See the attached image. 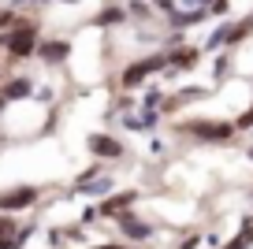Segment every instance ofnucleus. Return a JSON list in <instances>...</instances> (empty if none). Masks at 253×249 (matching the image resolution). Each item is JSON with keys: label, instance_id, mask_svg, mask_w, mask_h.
<instances>
[{"label": "nucleus", "instance_id": "obj_1", "mask_svg": "<svg viewBox=\"0 0 253 249\" xmlns=\"http://www.w3.org/2000/svg\"><path fill=\"white\" fill-rule=\"evenodd\" d=\"M168 67V52H157V56H145V60H134L126 63L123 75H119V82H123V89H138L145 82V78H153L157 71Z\"/></svg>", "mask_w": 253, "mask_h": 249}, {"label": "nucleus", "instance_id": "obj_2", "mask_svg": "<svg viewBox=\"0 0 253 249\" xmlns=\"http://www.w3.org/2000/svg\"><path fill=\"white\" fill-rule=\"evenodd\" d=\"M179 130L194 134V138H201V141H231L238 134L235 123H223V119H190V123H182Z\"/></svg>", "mask_w": 253, "mask_h": 249}, {"label": "nucleus", "instance_id": "obj_3", "mask_svg": "<svg viewBox=\"0 0 253 249\" xmlns=\"http://www.w3.org/2000/svg\"><path fill=\"white\" fill-rule=\"evenodd\" d=\"M0 45H8V52L15 60H23V56L38 52V30L34 26H15L11 34H0Z\"/></svg>", "mask_w": 253, "mask_h": 249}, {"label": "nucleus", "instance_id": "obj_4", "mask_svg": "<svg viewBox=\"0 0 253 249\" xmlns=\"http://www.w3.org/2000/svg\"><path fill=\"white\" fill-rule=\"evenodd\" d=\"M116 223H119V231H123V238H130V242H149V238H153V227L145 223V219L138 216L134 208L119 212V216H116Z\"/></svg>", "mask_w": 253, "mask_h": 249}, {"label": "nucleus", "instance_id": "obj_5", "mask_svg": "<svg viewBox=\"0 0 253 249\" xmlns=\"http://www.w3.org/2000/svg\"><path fill=\"white\" fill-rule=\"evenodd\" d=\"M86 145H89V153H93L97 160H119V156L126 153V149H123V141H119V138H112V134H89V138H86Z\"/></svg>", "mask_w": 253, "mask_h": 249}, {"label": "nucleus", "instance_id": "obj_6", "mask_svg": "<svg viewBox=\"0 0 253 249\" xmlns=\"http://www.w3.org/2000/svg\"><path fill=\"white\" fill-rule=\"evenodd\" d=\"M138 197H142L138 190H123V194H108V197H104L101 205H97V212H101L104 219H116L119 212L134 208V205H138Z\"/></svg>", "mask_w": 253, "mask_h": 249}, {"label": "nucleus", "instance_id": "obj_7", "mask_svg": "<svg viewBox=\"0 0 253 249\" xmlns=\"http://www.w3.org/2000/svg\"><path fill=\"white\" fill-rule=\"evenodd\" d=\"M38 201V186H15L8 194H0V212H19V208H30Z\"/></svg>", "mask_w": 253, "mask_h": 249}, {"label": "nucleus", "instance_id": "obj_8", "mask_svg": "<svg viewBox=\"0 0 253 249\" xmlns=\"http://www.w3.org/2000/svg\"><path fill=\"white\" fill-rule=\"evenodd\" d=\"M198 60H201V48H194V45H175V48H168V67L190 71V67H198Z\"/></svg>", "mask_w": 253, "mask_h": 249}, {"label": "nucleus", "instance_id": "obj_9", "mask_svg": "<svg viewBox=\"0 0 253 249\" xmlns=\"http://www.w3.org/2000/svg\"><path fill=\"white\" fill-rule=\"evenodd\" d=\"M38 56L45 63H63L71 56V41H41L38 45Z\"/></svg>", "mask_w": 253, "mask_h": 249}, {"label": "nucleus", "instance_id": "obj_10", "mask_svg": "<svg viewBox=\"0 0 253 249\" xmlns=\"http://www.w3.org/2000/svg\"><path fill=\"white\" fill-rule=\"evenodd\" d=\"M250 246H253V216H246L242 219V231H238L223 249H250Z\"/></svg>", "mask_w": 253, "mask_h": 249}, {"label": "nucleus", "instance_id": "obj_11", "mask_svg": "<svg viewBox=\"0 0 253 249\" xmlns=\"http://www.w3.org/2000/svg\"><path fill=\"white\" fill-rule=\"evenodd\" d=\"M126 19V8H119V4H108V8L97 11V26H116Z\"/></svg>", "mask_w": 253, "mask_h": 249}, {"label": "nucleus", "instance_id": "obj_12", "mask_svg": "<svg viewBox=\"0 0 253 249\" xmlns=\"http://www.w3.org/2000/svg\"><path fill=\"white\" fill-rule=\"evenodd\" d=\"M30 78H11L8 86H4V97H8V101H23V97H30Z\"/></svg>", "mask_w": 253, "mask_h": 249}, {"label": "nucleus", "instance_id": "obj_13", "mask_svg": "<svg viewBox=\"0 0 253 249\" xmlns=\"http://www.w3.org/2000/svg\"><path fill=\"white\" fill-rule=\"evenodd\" d=\"M79 194H112V179L108 175H97V182H79Z\"/></svg>", "mask_w": 253, "mask_h": 249}, {"label": "nucleus", "instance_id": "obj_14", "mask_svg": "<svg viewBox=\"0 0 253 249\" xmlns=\"http://www.w3.org/2000/svg\"><path fill=\"white\" fill-rule=\"evenodd\" d=\"M126 15H134V19H149V15H153V8L145 4V0H130V4H126Z\"/></svg>", "mask_w": 253, "mask_h": 249}, {"label": "nucleus", "instance_id": "obj_15", "mask_svg": "<svg viewBox=\"0 0 253 249\" xmlns=\"http://www.w3.org/2000/svg\"><path fill=\"white\" fill-rule=\"evenodd\" d=\"M216 78H227V71H231V48H227V52H220V60H216Z\"/></svg>", "mask_w": 253, "mask_h": 249}, {"label": "nucleus", "instance_id": "obj_16", "mask_svg": "<svg viewBox=\"0 0 253 249\" xmlns=\"http://www.w3.org/2000/svg\"><path fill=\"white\" fill-rule=\"evenodd\" d=\"M160 104H164L160 89H145V97H142V108H160Z\"/></svg>", "mask_w": 253, "mask_h": 249}, {"label": "nucleus", "instance_id": "obj_17", "mask_svg": "<svg viewBox=\"0 0 253 249\" xmlns=\"http://www.w3.org/2000/svg\"><path fill=\"white\" fill-rule=\"evenodd\" d=\"M235 130H253V104L242 112V116L235 119Z\"/></svg>", "mask_w": 253, "mask_h": 249}, {"label": "nucleus", "instance_id": "obj_18", "mask_svg": "<svg viewBox=\"0 0 253 249\" xmlns=\"http://www.w3.org/2000/svg\"><path fill=\"white\" fill-rule=\"evenodd\" d=\"M0 238H15V223H11L8 216L0 219Z\"/></svg>", "mask_w": 253, "mask_h": 249}, {"label": "nucleus", "instance_id": "obj_19", "mask_svg": "<svg viewBox=\"0 0 253 249\" xmlns=\"http://www.w3.org/2000/svg\"><path fill=\"white\" fill-rule=\"evenodd\" d=\"M19 246H23V242H19V234H15V238H0V249H19Z\"/></svg>", "mask_w": 253, "mask_h": 249}, {"label": "nucleus", "instance_id": "obj_20", "mask_svg": "<svg viewBox=\"0 0 253 249\" xmlns=\"http://www.w3.org/2000/svg\"><path fill=\"white\" fill-rule=\"evenodd\" d=\"M89 249H126L123 242H101V246H89Z\"/></svg>", "mask_w": 253, "mask_h": 249}, {"label": "nucleus", "instance_id": "obj_21", "mask_svg": "<svg viewBox=\"0 0 253 249\" xmlns=\"http://www.w3.org/2000/svg\"><path fill=\"white\" fill-rule=\"evenodd\" d=\"M198 242H201V238H198V234H190V238H186V242H182V246H179V249H198Z\"/></svg>", "mask_w": 253, "mask_h": 249}, {"label": "nucleus", "instance_id": "obj_22", "mask_svg": "<svg viewBox=\"0 0 253 249\" xmlns=\"http://www.w3.org/2000/svg\"><path fill=\"white\" fill-rule=\"evenodd\" d=\"M11 23V11H0V26H8Z\"/></svg>", "mask_w": 253, "mask_h": 249}, {"label": "nucleus", "instance_id": "obj_23", "mask_svg": "<svg viewBox=\"0 0 253 249\" xmlns=\"http://www.w3.org/2000/svg\"><path fill=\"white\" fill-rule=\"evenodd\" d=\"M4 104H8V97H4V93H0V108H4Z\"/></svg>", "mask_w": 253, "mask_h": 249}, {"label": "nucleus", "instance_id": "obj_24", "mask_svg": "<svg viewBox=\"0 0 253 249\" xmlns=\"http://www.w3.org/2000/svg\"><path fill=\"white\" fill-rule=\"evenodd\" d=\"M246 156H250V160H253V145H250V153H246Z\"/></svg>", "mask_w": 253, "mask_h": 249}, {"label": "nucleus", "instance_id": "obj_25", "mask_svg": "<svg viewBox=\"0 0 253 249\" xmlns=\"http://www.w3.org/2000/svg\"><path fill=\"white\" fill-rule=\"evenodd\" d=\"M67 4H75V0H67Z\"/></svg>", "mask_w": 253, "mask_h": 249}]
</instances>
